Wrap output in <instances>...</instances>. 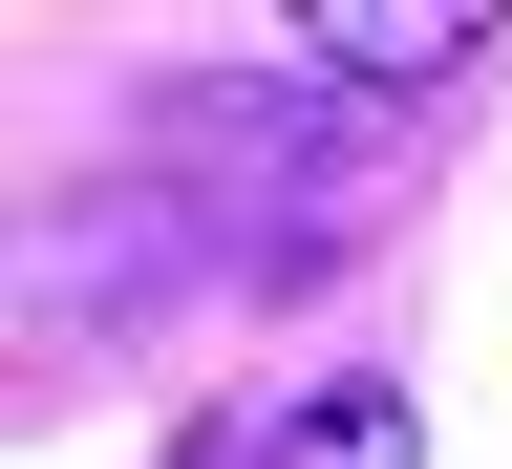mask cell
I'll return each mask as SVG.
<instances>
[{
  "label": "cell",
  "mask_w": 512,
  "mask_h": 469,
  "mask_svg": "<svg viewBox=\"0 0 512 469\" xmlns=\"http://www.w3.org/2000/svg\"><path fill=\"white\" fill-rule=\"evenodd\" d=\"M470 43H491L470 0H320V22H299V64H342V86H448Z\"/></svg>",
  "instance_id": "obj_1"
},
{
  "label": "cell",
  "mask_w": 512,
  "mask_h": 469,
  "mask_svg": "<svg viewBox=\"0 0 512 469\" xmlns=\"http://www.w3.org/2000/svg\"><path fill=\"white\" fill-rule=\"evenodd\" d=\"M256 469H427V406H406V384H320V406H278Z\"/></svg>",
  "instance_id": "obj_2"
}]
</instances>
